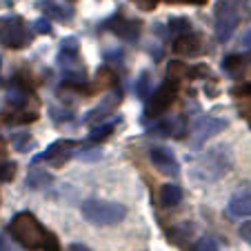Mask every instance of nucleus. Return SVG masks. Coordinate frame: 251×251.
<instances>
[{"mask_svg": "<svg viewBox=\"0 0 251 251\" xmlns=\"http://www.w3.org/2000/svg\"><path fill=\"white\" fill-rule=\"evenodd\" d=\"M9 236L18 242L23 249L29 251H60V242L51 231L45 229V225L38 223V218L29 211L18 213L14 220L9 223Z\"/></svg>", "mask_w": 251, "mask_h": 251, "instance_id": "obj_1", "label": "nucleus"}, {"mask_svg": "<svg viewBox=\"0 0 251 251\" xmlns=\"http://www.w3.org/2000/svg\"><path fill=\"white\" fill-rule=\"evenodd\" d=\"M82 216L87 223L96 225V227H111V225H118L127 218V207L118 202H109V200L89 198L82 202Z\"/></svg>", "mask_w": 251, "mask_h": 251, "instance_id": "obj_2", "label": "nucleus"}, {"mask_svg": "<svg viewBox=\"0 0 251 251\" xmlns=\"http://www.w3.org/2000/svg\"><path fill=\"white\" fill-rule=\"evenodd\" d=\"M58 65H60V69L65 71V76L74 85H85L87 74H85V65L80 60V45H78L76 38H65L60 43Z\"/></svg>", "mask_w": 251, "mask_h": 251, "instance_id": "obj_3", "label": "nucleus"}, {"mask_svg": "<svg viewBox=\"0 0 251 251\" xmlns=\"http://www.w3.org/2000/svg\"><path fill=\"white\" fill-rule=\"evenodd\" d=\"M231 149L229 147H216V149H209L202 158L198 160V165L194 169H198V174L202 176L204 180H218L231 169Z\"/></svg>", "mask_w": 251, "mask_h": 251, "instance_id": "obj_4", "label": "nucleus"}, {"mask_svg": "<svg viewBox=\"0 0 251 251\" xmlns=\"http://www.w3.org/2000/svg\"><path fill=\"white\" fill-rule=\"evenodd\" d=\"M31 31L27 29V25L23 23V18L18 16H5L0 18V43L9 49H23L31 43Z\"/></svg>", "mask_w": 251, "mask_h": 251, "instance_id": "obj_5", "label": "nucleus"}, {"mask_svg": "<svg viewBox=\"0 0 251 251\" xmlns=\"http://www.w3.org/2000/svg\"><path fill=\"white\" fill-rule=\"evenodd\" d=\"M216 38L218 43H227L233 36L238 27V9L233 7V2L229 0H220L216 5Z\"/></svg>", "mask_w": 251, "mask_h": 251, "instance_id": "obj_6", "label": "nucleus"}, {"mask_svg": "<svg viewBox=\"0 0 251 251\" xmlns=\"http://www.w3.org/2000/svg\"><path fill=\"white\" fill-rule=\"evenodd\" d=\"M178 87L180 85H176V82H171V80L162 82V87H158L156 94L149 98L145 116H147V118H158V116L165 114L171 104H174V100L178 98Z\"/></svg>", "mask_w": 251, "mask_h": 251, "instance_id": "obj_7", "label": "nucleus"}, {"mask_svg": "<svg viewBox=\"0 0 251 251\" xmlns=\"http://www.w3.org/2000/svg\"><path fill=\"white\" fill-rule=\"evenodd\" d=\"M227 118H213V116H202L194 123L191 127V147L198 149L202 142H207L209 138L218 136L220 131L227 129Z\"/></svg>", "mask_w": 251, "mask_h": 251, "instance_id": "obj_8", "label": "nucleus"}, {"mask_svg": "<svg viewBox=\"0 0 251 251\" xmlns=\"http://www.w3.org/2000/svg\"><path fill=\"white\" fill-rule=\"evenodd\" d=\"M123 102V89H111L109 94H107V98L102 100V102L98 104V107H94L91 111H87L85 118H82V123L85 125H98L102 123L104 118H109L111 114L116 111V107Z\"/></svg>", "mask_w": 251, "mask_h": 251, "instance_id": "obj_9", "label": "nucleus"}, {"mask_svg": "<svg viewBox=\"0 0 251 251\" xmlns=\"http://www.w3.org/2000/svg\"><path fill=\"white\" fill-rule=\"evenodd\" d=\"M76 147V142L74 140H56L49 149H45L40 156L33 158V165H38V162H51L53 167H62L67 160L71 158V151Z\"/></svg>", "mask_w": 251, "mask_h": 251, "instance_id": "obj_10", "label": "nucleus"}, {"mask_svg": "<svg viewBox=\"0 0 251 251\" xmlns=\"http://www.w3.org/2000/svg\"><path fill=\"white\" fill-rule=\"evenodd\" d=\"M104 27L109 29V31H114L116 36H120L123 40H129V43H136L142 31V25L138 23V20L125 18V16H114Z\"/></svg>", "mask_w": 251, "mask_h": 251, "instance_id": "obj_11", "label": "nucleus"}, {"mask_svg": "<svg viewBox=\"0 0 251 251\" xmlns=\"http://www.w3.org/2000/svg\"><path fill=\"white\" fill-rule=\"evenodd\" d=\"M149 158H151L153 167H156L158 171H162L165 176H178V174H180L178 160H176V156H174V153H171L167 147H156V149H151Z\"/></svg>", "mask_w": 251, "mask_h": 251, "instance_id": "obj_12", "label": "nucleus"}, {"mask_svg": "<svg viewBox=\"0 0 251 251\" xmlns=\"http://www.w3.org/2000/svg\"><path fill=\"white\" fill-rule=\"evenodd\" d=\"M231 96L238 104V111L240 116L249 123L251 127V85H240V87H233L231 89Z\"/></svg>", "mask_w": 251, "mask_h": 251, "instance_id": "obj_13", "label": "nucleus"}, {"mask_svg": "<svg viewBox=\"0 0 251 251\" xmlns=\"http://www.w3.org/2000/svg\"><path fill=\"white\" fill-rule=\"evenodd\" d=\"M200 51V36L198 33H182L174 40V53L180 56H196Z\"/></svg>", "mask_w": 251, "mask_h": 251, "instance_id": "obj_14", "label": "nucleus"}, {"mask_svg": "<svg viewBox=\"0 0 251 251\" xmlns=\"http://www.w3.org/2000/svg\"><path fill=\"white\" fill-rule=\"evenodd\" d=\"M38 9L43 11L47 18L60 20V23H67V20L74 16V9H69V7H62V5H56V2H51V0H45V2H40Z\"/></svg>", "mask_w": 251, "mask_h": 251, "instance_id": "obj_15", "label": "nucleus"}, {"mask_svg": "<svg viewBox=\"0 0 251 251\" xmlns=\"http://www.w3.org/2000/svg\"><path fill=\"white\" fill-rule=\"evenodd\" d=\"M116 82H118V78H116V74L109 69V67H100L98 74H96V80L91 82V94H96L98 89H114Z\"/></svg>", "mask_w": 251, "mask_h": 251, "instance_id": "obj_16", "label": "nucleus"}, {"mask_svg": "<svg viewBox=\"0 0 251 251\" xmlns=\"http://www.w3.org/2000/svg\"><path fill=\"white\" fill-rule=\"evenodd\" d=\"M225 71H227L231 78H242L247 74V67H249V60L245 56H238V53H231V56L225 58L223 62Z\"/></svg>", "mask_w": 251, "mask_h": 251, "instance_id": "obj_17", "label": "nucleus"}, {"mask_svg": "<svg viewBox=\"0 0 251 251\" xmlns=\"http://www.w3.org/2000/svg\"><path fill=\"white\" fill-rule=\"evenodd\" d=\"M120 116H116L114 120H109V123H104V125H98V127H94L89 131V136H87V145H96V142H100V140H104L107 136H111V133L116 131V125H120Z\"/></svg>", "mask_w": 251, "mask_h": 251, "instance_id": "obj_18", "label": "nucleus"}, {"mask_svg": "<svg viewBox=\"0 0 251 251\" xmlns=\"http://www.w3.org/2000/svg\"><path fill=\"white\" fill-rule=\"evenodd\" d=\"M182 200V189L178 185H162L160 189V204L167 209L176 207V204H180Z\"/></svg>", "mask_w": 251, "mask_h": 251, "instance_id": "obj_19", "label": "nucleus"}, {"mask_svg": "<svg viewBox=\"0 0 251 251\" xmlns=\"http://www.w3.org/2000/svg\"><path fill=\"white\" fill-rule=\"evenodd\" d=\"M229 216L233 218H240V216H251V194H245V196H238L229 202Z\"/></svg>", "mask_w": 251, "mask_h": 251, "instance_id": "obj_20", "label": "nucleus"}, {"mask_svg": "<svg viewBox=\"0 0 251 251\" xmlns=\"http://www.w3.org/2000/svg\"><path fill=\"white\" fill-rule=\"evenodd\" d=\"M7 102L20 111L27 109V104H29L27 89H25V87H11V89H7Z\"/></svg>", "mask_w": 251, "mask_h": 251, "instance_id": "obj_21", "label": "nucleus"}, {"mask_svg": "<svg viewBox=\"0 0 251 251\" xmlns=\"http://www.w3.org/2000/svg\"><path fill=\"white\" fill-rule=\"evenodd\" d=\"M187 74H189V67H187L185 62L171 60L169 65H167V78L165 80H171V82H176V85H180V80L187 78Z\"/></svg>", "mask_w": 251, "mask_h": 251, "instance_id": "obj_22", "label": "nucleus"}, {"mask_svg": "<svg viewBox=\"0 0 251 251\" xmlns=\"http://www.w3.org/2000/svg\"><path fill=\"white\" fill-rule=\"evenodd\" d=\"M49 182H51V176H49L47 171H43V169H31L29 171L27 185L31 187V189H43V187H47Z\"/></svg>", "mask_w": 251, "mask_h": 251, "instance_id": "obj_23", "label": "nucleus"}, {"mask_svg": "<svg viewBox=\"0 0 251 251\" xmlns=\"http://www.w3.org/2000/svg\"><path fill=\"white\" fill-rule=\"evenodd\" d=\"M49 116H51V120L56 125H62V123H69V120L76 118V114L69 109V107H56L53 104L51 109H49Z\"/></svg>", "mask_w": 251, "mask_h": 251, "instance_id": "obj_24", "label": "nucleus"}, {"mask_svg": "<svg viewBox=\"0 0 251 251\" xmlns=\"http://www.w3.org/2000/svg\"><path fill=\"white\" fill-rule=\"evenodd\" d=\"M11 142H14V149L16 151H20V153L29 151V149L33 147V138H31V133H27V131L16 133V136L11 138Z\"/></svg>", "mask_w": 251, "mask_h": 251, "instance_id": "obj_25", "label": "nucleus"}, {"mask_svg": "<svg viewBox=\"0 0 251 251\" xmlns=\"http://www.w3.org/2000/svg\"><path fill=\"white\" fill-rule=\"evenodd\" d=\"M16 162L11 160H5L2 165H0V182H11L16 178Z\"/></svg>", "mask_w": 251, "mask_h": 251, "instance_id": "obj_26", "label": "nucleus"}, {"mask_svg": "<svg viewBox=\"0 0 251 251\" xmlns=\"http://www.w3.org/2000/svg\"><path fill=\"white\" fill-rule=\"evenodd\" d=\"M169 29L174 33H178V36H182V33H189V20H187V18H171Z\"/></svg>", "mask_w": 251, "mask_h": 251, "instance_id": "obj_27", "label": "nucleus"}, {"mask_svg": "<svg viewBox=\"0 0 251 251\" xmlns=\"http://www.w3.org/2000/svg\"><path fill=\"white\" fill-rule=\"evenodd\" d=\"M171 127H174L171 120H162V123L156 125V127H149V133H151V136H169Z\"/></svg>", "mask_w": 251, "mask_h": 251, "instance_id": "obj_28", "label": "nucleus"}, {"mask_svg": "<svg viewBox=\"0 0 251 251\" xmlns=\"http://www.w3.org/2000/svg\"><path fill=\"white\" fill-rule=\"evenodd\" d=\"M149 87H151V76L149 74H142L140 76V80H138V96L140 98H145V96H149Z\"/></svg>", "mask_w": 251, "mask_h": 251, "instance_id": "obj_29", "label": "nucleus"}, {"mask_svg": "<svg viewBox=\"0 0 251 251\" xmlns=\"http://www.w3.org/2000/svg\"><path fill=\"white\" fill-rule=\"evenodd\" d=\"M196 251H218V245L211 240V238H200L196 242Z\"/></svg>", "mask_w": 251, "mask_h": 251, "instance_id": "obj_30", "label": "nucleus"}, {"mask_svg": "<svg viewBox=\"0 0 251 251\" xmlns=\"http://www.w3.org/2000/svg\"><path fill=\"white\" fill-rule=\"evenodd\" d=\"M209 74V67L207 65H200V67H189V74H187V78H202Z\"/></svg>", "mask_w": 251, "mask_h": 251, "instance_id": "obj_31", "label": "nucleus"}, {"mask_svg": "<svg viewBox=\"0 0 251 251\" xmlns=\"http://www.w3.org/2000/svg\"><path fill=\"white\" fill-rule=\"evenodd\" d=\"M33 29H36L38 33H49V31H51V25H49L47 20L43 18V20H38V23L33 25Z\"/></svg>", "mask_w": 251, "mask_h": 251, "instance_id": "obj_32", "label": "nucleus"}, {"mask_svg": "<svg viewBox=\"0 0 251 251\" xmlns=\"http://www.w3.org/2000/svg\"><path fill=\"white\" fill-rule=\"evenodd\" d=\"M240 238H242L245 242H249V245H251V223H245V225L240 227Z\"/></svg>", "mask_w": 251, "mask_h": 251, "instance_id": "obj_33", "label": "nucleus"}, {"mask_svg": "<svg viewBox=\"0 0 251 251\" xmlns=\"http://www.w3.org/2000/svg\"><path fill=\"white\" fill-rule=\"evenodd\" d=\"M242 49H251V29L242 36Z\"/></svg>", "mask_w": 251, "mask_h": 251, "instance_id": "obj_34", "label": "nucleus"}, {"mask_svg": "<svg viewBox=\"0 0 251 251\" xmlns=\"http://www.w3.org/2000/svg\"><path fill=\"white\" fill-rule=\"evenodd\" d=\"M165 2H191V5H204L207 0H165Z\"/></svg>", "mask_w": 251, "mask_h": 251, "instance_id": "obj_35", "label": "nucleus"}, {"mask_svg": "<svg viewBox=\"0 0 251 251\" xmlns=\"http://www.w3.org/2000/svg\"><path fill=\"white\" fill-rule=\"evenodd\" d=\"M0 251H11V247L7 245V240H5V238H0Z\"/></svg>", "mask_w": 251, "mask_h": 251, "instance_id": "obj_36", "label": "nucleus"}, {"mask_svg": "<svg viewBox=\"0 0 251 251\" xmlns=\"http://www.w3.org/2000/svg\"><path fill=\"white\" fill-rule=\"evenodd\" d=\"M69 251H89V249H87L85 245H71V247H69Z\"/></svg>", "mask_w": 251, "mask_h": 251, "instance_id": "obj_37", "label": "nucleus"}, {"mask_svg": "<svg viewBox=\"0 0 251 251\" xmlns=\"http://www.w3.org/2000/svg\"><path fill=\"white\" fill-rule=\"evenodd\" d=\"M5 156V145H2V140H0V158Z\"/></svg>", "mask_w": 251, "mask_h": 251, "instance_id": "obj_38", "label": "nucleus"}]
</instances>
